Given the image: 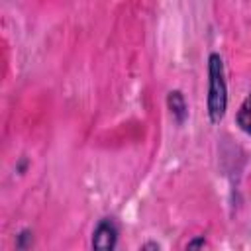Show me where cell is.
I'll list each match as a JSON object with an SVG mask.
<instances>
[{
    "instance_id": "1",
    "label": "cell",
    "mask_w": 251,
    "mask_h": 251,
    "mask_svg": "<svg viewBox=\"0 0 251 251\" xmlns=\"http://www.w3.org/2000/svg\"><path fill=\"white\" fill-rule=\"evenodd\" d=\"M208 120L212 124H220L227 110V82H226V69L224 59L220 53L208 55Z\"/></svg>"
},
{
    "instance_id": "2",
    "label": "cell",
    "mask_w": 251,
    "mask_h": 251,
    "mask_svg": "<svg viewBox=\"0 0 251 251\" xmlns=\"http://www.w3.org/2000/svg\"><path fill=\"white\" fill-rule=\"evenodd\" d=\"M118 237H120V227L116 224L114 218H102L94 231H92V239L90 245L94 249H102V251H112L118 245Z\"/></svg>"
},
{
    "instance_id": "3",
    "label": "cell",
    "mask_w": 251,
    "mask_h": 251,
    "mask_svg": "<svg viewBox=\"0 0 251 251\" xmlns=\"http://www.w3.org/2000/svg\"><path fill=\"white\" fill-rule=\"evenodd\" d=\"M167 108H169L176 126H182L188 120V104H186V98L180 90L175 88V90L167 92Z\"/></svg>"
},
{
    "instance_id": "4",
    "label": "cell",
    "mask_w": 251,
    "mask_h": 251,
    "mask_svg": "<svg viewBox=\"0 0 251 251\" xmlns=\"http://www.w3.org/2000/svg\"><path fill=\"white\" fill-rule=\"evenodd\" d=\"M235 124L239 126L241 131H245L247 135H251V92L241 102V106H239V110L235 114Z\"/></svg>"
},
{
    "instance_id": "5",
    "label": "cell",
    "mask_w": 251,
    "mask_h": 251,
    "mask_svg": "<svg viewBox=\"0 0 251 251\" xmlns=\"http://www.w3.org/2000/svg\"><path fill=\"white\" fill-rule=\"evenodd\" d=\"M33 241V231L31 229H22L18 235H16V247L18 249H27Z\"/></svg>"
},
{
    "instance_id": "6",
    "label": "cell",
    "mask_w": 251,
    "mask_h": 251,
    "mask_svg": "<svg viewBox=\"0 0 251 251\" xmlns=\"http://www.w3.org/2000/svg\"><path fill=\"white\" fill-rule=\"evenodd\" d=\"M206 245H208V241L204 239V235H198V237H194L192 241L186 243V249H196V247H206Z\"/></svg>"
},
{
    "instance_id": "7",
    "label": "cell",
    "mask_w": 251,
    "mask_h": 251,
    "mask_svg": "<svg viewBox=\"0 0 251 251\" xmlns=\"http://www.w3.org/2000/svg\"><path fill=\"white\" fill-rule=\"evenodd\" d=\"M141 249H161V245L159 243H143Z\"/></svg>"
}]
</instances>
